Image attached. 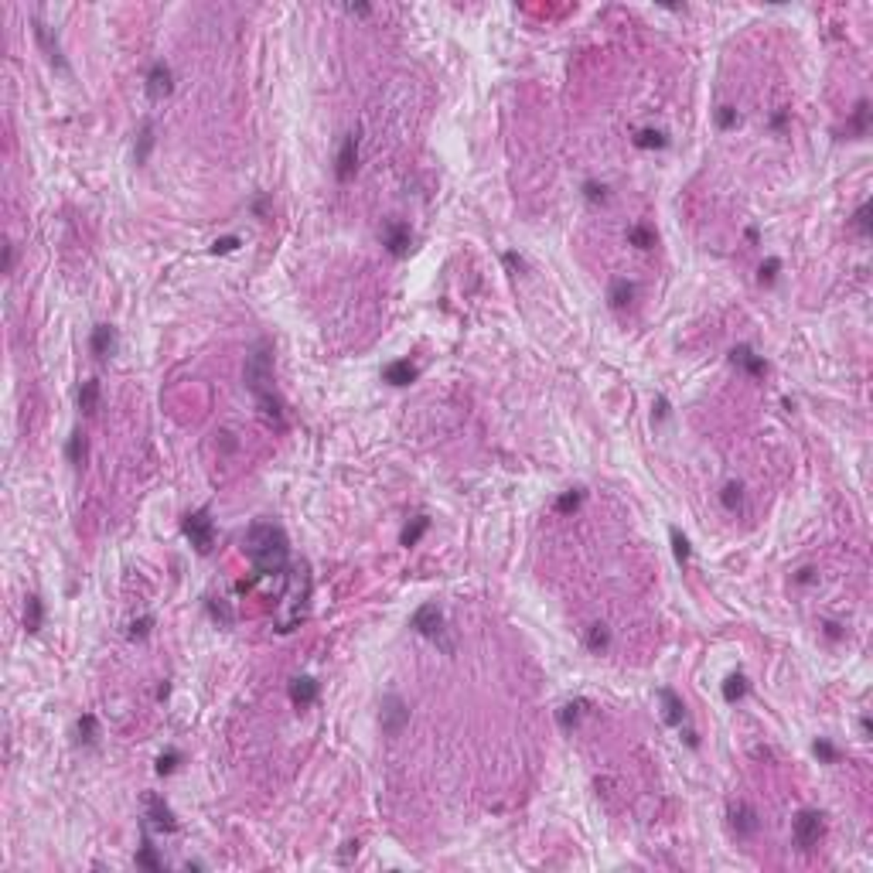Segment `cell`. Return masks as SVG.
<instances>
[{"mask_svg":"<svg viewBox=\"0 0 873 873\" xmlns=\"http://www.w3.org/2000/svg\"><path fill=\"white\" fill-rule=\"evenodd\" d=\"M590 703L587 699H573V703H563L560 710H556V723H560L563 730H573L577 723H580V717H583V710H587Z\"/></svg>","mask_w":873,"mask_h":873,"instance_id":"cell-22","label":"cell"},{"mask_svg":"<svg viewBox=\"0 0 873 873\" xmlns=\"http://www.w3.org/2000/svg\"><path fill=\"white\" fill-rule=\"evenodd\" d=\"M136 867H140V870H164V860L157 856V850L151 846L147 836H143V846L136 850Z\"/></svg>","mask_w":873,"mask_h":873,"instance_id":"cell-31","label":"cell"},{"mask_svg":"<svg viewBox=\"0 0 873 873\" xmlns=\"http://www.w3.org/2000/svg\"><path fill=\"white\" fill-rule=\"evenodd\" d=\"M239 250V235H222V239H215L212 246H209V252L212 256H229V252Z\"/></svg>","mask_w":873,"mask_h":873,"instance_id":"cell-41","label":"cell"},{"mask_svg":"<svg viewBox=\"0 0 873 873\" xmlns=\"http://www.w3.org/2000/svg\"><path fill=\"white\" fill-rule=\"evenodd\" d=\"M628 242H631L635 250H652V246H655V233H652L648 225H631V229H628Z\"/></svg>","mask_w":873,"mask_h":873,"instance_id":"cell-36","label":"cell"},{"mask_svg":"<svg viewBox=\"0 0 873 873\" xmlns=\"http://www.w3.org/2000/svg\"><path fill=\"white\" fill-rule=\"evenodd\" d=\"M119 348V334L113 324H96L93 328V334H89V351L96 355L99 362H106V358H113Z\"/></svg>","mask_w":873,"mask_h":873,"instance_id":"cell-14","label":"cell"},{"mask_svg":"<svg viewBox=\"0 0 873 873\" xmlns=\"http://www.w3.org/2000/svg\"><path fill=\"white\" fill-rule=\"evenodd\" d=\"M812 580H815V570H812V566H802V570H798V577H795V583H802V587H805V583H812Z\"/></svg>","mask_w":873,"mask_h":873,"instance_id":"cell-51","label":"cell"},{"mask_svg":"<svg viewBox=\"0 0 873 873\" xmlns=\"http://www.w3.org/2000/svg\"><path fill=\"white\" fill-rule=\"evenodd\" d=\"M154 151V119H143L140 123V134H136V147H134V164H147V157Z\"/></svg>","mask_w":873,"mask_h":873,"instance_id":"cell-20","label":"cell"},{"mask_svg":"<svg viewBox=\"0 0 873 873\" xmlns=\"http://www.w3.org/2000/svg\"><path fill=\"white\" fill-rule=\"evenodd\" d=\"M31 24H35V38H38L41 52H45V59L52 61V65H55L59 72H65V76H69V61H65V55H61V45H59V38L52 35V28H48V24H45L41 18H35Z\"/></svg>","mask_w":873,"mask_h":873,"instance_id":"cell-12","label":"cell"},{"mask_svg":"<svg viewBox=\"0 0 873 873\" xmlns=\"http://www.w3.org/2000/svg\"><path fill=\"white\" fill-rule=\"evenodd\" d=\"M242 549L259 577H283L291 566V539L276 522H252Z\"/></svg>","mask_w":873,"mask_h":873,"instance_id":"cell-1","label":"cell"},{"mask_svg":"<svg viewBox=\"0 0 873 873\" xmlns=\"http://www.w3.org/2000/svg\"><path fill=\"white\" fill-rule=\"evenodd\" d=\"M720 505H723L727 512H737L740 505H744V485H740V481H727L723 491H720Z\"/></svg>","mask_w":873,"mask_h":873,"instance_id":"cell-33","label":"cell"},{"mask_svg":"<svg viewBox=\"0 0 873 873\" xmlns=\"http://www.w3.org/2000/svg\"><path fill=\"white\" fill-rule=\"evenodd\" d=\"M669 543H672V556H676V563L679 566H689V560H693V546H689V539H686V532H679L676 525L669 529Z\"/></svg>","mask_w":873,"mask_h":873,"instance_id":"cell-27","label":"cell"},{"mask_svg":"<svg viewBox=\"0 0 873 873\" xmlns=\"http://www.w3.org/2000/svg\"><path fill=\"white\" fill-rule=\"evenodd\" d=\"M812 751H815V757L822 761V764H839V751H836V744L833 740H826V737H819L812 744Z\"/></svg>","mask_w":873,"mask_h":873,"instance_id":"cell-37","label":"cell"},{"mask_svg":"<svg viewBox=\"0 0 873 873\" xmlns=\"http://www.w3.org/2000/svg\"><path fill=\"white\" fill-rule=\"evenodd\" d=\"M682 737H686V744H689L693 751L699 747V734H696V730H689V727H686V730H682Z\"/></svg>","mask_w":873,"mask_h":873,"instance_id":"cell-54","label":"cell"},{"mask_svg":"<svg viewBox=\"0 0 873 873\" xmlns=\"http://www.w3.org/2000/svg\"><path fill=\"white\" fill-rule=\"evenodd\" d=\"M252 212L263 218V215H266V198H256V201H252Z\"/></svg>","mask_w":873,"mask_h":873,"instance_id":"cell-55","label":"cell"},{"mask_svg":"<svg viewBox=\"0 0 873 873\" xmlns=\"http://www.w3.org/2000/svg\"><path fill=\"white\" fill-rule=\"evenodd\" d=\"M171 89H175V72H171V65H168V61H154V65L147 69V96H151V102H160L164 96H171Z\"/></svg>","mask_w":873,"mask_h":873,"instance_id":"cell-13","label":"cell"},{"mask_svg":"<svg viewBox=\"0 0 873 873\" xmlns=\"http://www.w3.org/2000/svg\"><path fill=\"white\" fill-rule=\"evenodd\" d=\"M785 123H788V110H778L775 117H771V130H775V134H781V130H785Z\"/></svg>","mask_w":873,"mask_h":873,"instance_id":"cell-48","label":"cell"},{"mask_svg":"<svg viewBox=\"0 0 873 873\" xmlns=\"http://www.w3.org/2000/svg\"><path fill=\"white\" fill-rule=\"evenodd\" d=\"M287 604L280 607V614H276V631L280 635H291L297 624L307 618V607H311V590H314V580H311V570L307 566H300V570H293V577L287 580Z\"/></svg>","mask_w":873,"mask_h":873,"instance_id":"cell-3","label":"cell"},{"mask_svg":"<svg viewBox=\"0 0 873 873\" xmlns=\"http://www.w3.org/2000/svg\"><path fill=\"white\" fill-rule=\"evenodd\" d=\"M205 607H209V614H212V621L218 624V628H233V624H235V611H233V604L225 601V597H209V601H205Z\"/></svg>","mask_w":873,"mask_h":873,"instance_id":"cell-23","label":"cell"},{"mask_svg":"<svg viewBox=\"0 0 873 873\" xmlns=\"http://www.w3.org/2000/svg\"><path fill=\"white\" fill-rule=\"evenodd\" d=\"M246 389L256 396L263 420L273 423L276 430H283V403L273 389V345L270 341H256L246 355V369H242Z\"/></svg>","mask_w":873,"mask_h":873,"instance_id":"cell-2","label":"cell"},{"mask_svg":"<svg viewBox=\"0 0 873 873\" xmlns=\"http://www.w3.org/2000/svg\"><path fill=\"white\" fill-rule=\"evenodd\" d=\"M583 198L590 205H604L607 201V184H601V181H583Z\"/></svg>","mask_w":873,"mask_h":873,"instance_id":"cell-38","label":"cell"},{"mask_svg":"<svg viewBox=\"0 0 873 873\" xmlns=\"http://www.w3.org/2000/svg\"><path fill=\"white\" fill-rule=\"evenodd\" d=\"M580 505H583V491H580V488H570V491H563L560 498H556V505H553V508H556L560 515H573Z\"/></svg>","mask_w":873,"mask_h":873,"instance_id":"cell-35","label":"cell"},{"mask_svg":"<svg viewBox=\"0 0 873 873\" xmlns=\"http://www.w3.org/2000/svg\"><path fill=\"white\" fill-rule=\"evenodd\" d=\"M502 263H505V266H508V270H512V273H525V270H529V263H525V259H522V256H519V252H505V256H502Z\"/></svg>","mask_w":873,"mask_h":873,"instance_id":"cell-45","label":"cell"},{"mask_svg":"<svg viewBox=\"0 0 873 873\" xmlns=\"http://www.w3.org/2000/svg\"><path fill=\"white\" fill-rule=\"evenodd\" d=\"M99 406V379H86L82 386H78V409L86 413V416H93Z\"/></svg>","mask_w":873,"mask_h":873,"instance_id":"cell-25","label":"cell"},{"mask_svg":"<svg viewBox=\"0 0 873 873\" xmlns=\"http://www.w3.org/2000/svg\"><path fill=\"white\" fill-rule=\"evenodd\" d=\"M406 723H409V706L403 703V696H396V693L382 696V703H379V727H382V734L386 737H399L406 730Z\"/></svg>","mask_w":873,"mask_h":873,"instance_id":"cell-7","label":"cell"},{"mask_svg":"<svg viewBox=\"0 0 873 873\" xmlns=\"http://www.w3.org/2000/svg\"><path fill=\"white\" fill-rule=\"evenodd\" d=\"M583 641H587V648H590V652H597V655H601V652H607V648H611V628H607V624H590V628H587V638H583Z\"/></svg>","mask_w":873,"mask_h":873,"instance_id":"cell-28","label":"cell"},{"mask_svg":"<svg viewBox=\"0 0 873 873\" xmlns=\"http://www.w3.org/2000/svg\"><path fill=\"white\" fill-rule=\"evenodd\" d=\"M635 147H638V151H665V147H669V136H665V130L645 127V130L635 134Z\"/></svg>","mask_w":873,"mask_h":873,"instance_id":"cell-24","label":"cell"},{"mask_svg":"<svg viewBox=\"0 0 873 873\" xmlns=\"http://www.w3.org/2000/svg\"><path fill=\"white\" fill-rule=\"evenodd\" d=\"M14 270V242H4V273Z\"/></svg>","mask_w":873,"mask_h":873,"instance_id":"cell-47","label":"cell"},{"mask_svg":"<svg viewBox=\"0 0 873 873\" xmlns=\"http://www.w3.org/2000/svg\"><path fill=\"white\" fill-rule=\"evenodd\" d=\"M41 624H45V601L38 594H28V601H24V631L38 635Z\"/></svg>","mask_w":873,"mask_h":873,"instance_id":"cell-19","label":"cell"},{"mask_svg":"<svg viewBox=\"0 0 873 873\" xmlns=\"http://www.w3.org/2000/svg\"><path fill=\"white\" fill-rule=\"evenodd\" d=\"M345 11H348V14H358V18H369L372 14L369 4H345Z\"/></svg>","mask_w":873,"mask_h":873,"instance_id":"cell-50","label":"cell"},{"mask_svg":"<svg viewBox=\"0 0 873 873\" xmlns=\"http://www.w3.org/2000/svg\"><path fill=\"white\" fill-rule=\"evenodd\" d=\"M737 123H740V117H737V110H734V106H720V110H717V127H720V130H734Z\"/></svg>","mask_w":873,"mask_h":873,"instance_id":"cell-43","label":"cell"},{"mask_svg":"<svg viewBox=\"0 0 873 873\" xmlns=\"http://www.w3.org/2000/svg\"><path fill=\"white\" fill-rule=\"evenodd\" d=\"M826 638H829V641L843 638V631H839V624H836V621H826Z\"/></svg>","mask_w":873,"mask_h":873,"instance_id":"cell-53","label":"cell"},{"mask_svg":"<svg viewBox=\"0 0 873 873\" xmlns=\"http://www.w3.org/2000/svg\"><path fill=\"white\" fill-rule=\"evenodd\" d=\"M181 529H184V536L192 539V546L205 556V553H212L215 546V522H212V512L209 508H198V512H188L184 515V522H181Z\"/></svg>","mask_w":873,"mask_h":873,"instance_id":"cell-5","label":"cell"},{"mask_svg":"<svg viewBox=\"0 0 873 873\" xmlns=\"http://www.w3.org/2000/svg\"><path fill=\"white\" fill-rule=\"evenodd\" d=\"M86 454H89L86 433H82V430H76V433L69 437V444H65V457H69V464H72V467H82V464H86Z\"/></svg>","mask_w":873,"mask_h":873,"instance_id":"cell-26","label":"cell"},{"mask_svg":"<svg viewBox=\"0 0 873 873\" xmlns=\"http://www.w3.org/2000/svg\"><path fill=\"white\" fill-rule=\"evenodd\" d=\"M853 225H856V233L863 235V239L870 235V205H867V201H863V205L856 209V215H853Z\"/></svg>","mask_w":873,"mask_h":873,"instance_id":"cell-44","label":"cell"},{"mask_svg":"<svg viewBox=\"0 0 873 873\" xmlns=\"http://www.w3.org/2000/svg\"><path fill=\"white\" fill-rule=\"evenodd\" d=\"M860 734H863V737H870V717L860 720Z\"/></svg>","mask_w":873,"mask_h":873,"instance_id":"cell-56","label":"cell"},{"mask_svg":"<svg viewBox=\"0 0 873 873\" xmlns=\"http://www.w3.org/2000/svg\"><path fill=\"white\" fill-rule=\"evenodd\" d=\"M351 856H358V839H351V843H345V850L338 853V860H341V863H348Z\"/></svg>","mask_w":873,"mask_h":873,"instance_id":"cell-49","label":"cell"},{"mask_svg":"<svg viewBox=\"0 0 873 873\" xmlns=\"http://www.w3.org/2000/svg\"><path fill=\"white\" fill-rule=\"evenodd\" d=\"M730 362H734L737 369H744L747 375H754V379L768 375V362H764L761 355H754V348H751V345H737V348H730Z\"/></svg>","mask_w":873,"mask_h":873,"instance_id":"cell-15","label":"cell"},{"mask_svg":"<svg viewBox=\"0 0 873 873\" xmlns=\"http://www.w3.org/2000/svg\"><path fill=\"white\" fill-rule=\"evenodd\" d=\"M822 833H826V815L819 812V809H802L795 815V822H792V836H795L798 850H805V853L819 846Z\"/></svg>","mask_w":873,"mask_h":873,"instance_id":"cell-6","label":"cell"},{"mask_svg":"<svg viewBox=\"0 0 873 873\" xmlns=\"http://www.w3.org/2000/svg\"><path fill=\"white\" fill-rule=\"evenodd\" d=\"M635 291H638V287H635L631 280H614V283L607 287V304H611L614 311H624V307L635 300Z\"/></svg>","mask_w":873,"mask_h":873,"instance_id":"cell-21","label":"cell"},{"mask_svg":"<svg viewBox=\"0 0 873 873\" xmlns=\"http://www.w3.org/2000/svg\"><path fill=\"white\" fill-rule=\"evenodd\" d=\"M355 171H358V130H351V134H345V140H341V151H338V157H334V177L345 184V181H351L355 177Z\"/></svg>","mask_w":873,"mask_h":873,"instance_id":"cell-10","label":"cell"},{"mask_svg":"<svg viewBox=\"0 0 873 873\" xmlns=\"http://www.w3.org/2000/svg\"><path fill=\"white\" fill-rule=\"evenodd\" d=\"M727 822H730V829H734L737 839H751L761 829V819H757V812L747 802H730L727 805Z\"/></svg>","mask_w":873,"mask_h":873,"instance_id":"cell-9","label":"cell"},{"mask_svg":"<svg viewBox=\"0 0 873 873\" xmlns=\"http://www.w3.org/2000/svg\"><path fill=\"white\" fill-rule=\"evenodd\" d=\"M151 628H154V614H140V618H134L130 621V638H147L151 635Z\"/></svg>","mask_w":873,"mask_h":873,"instance_id":"cell-40","label":"cell"},{"mask_svg":"<svg viewBox=\"0 0 873 873\" xmlns=\"http://www.w3.org/2000/svg\"><path fill=\"white\" fill-rule=\"evenodd\" d=\"M409 628H413L416 635H423L427 641H433V645H440L447 655L454 652V645L444 638V611H440L437 604H423V607H416V611H413V618H409Z\"/></svg>","mask_w":873,"mask_h":873,"instance_id":"cell-4","label":"cell"},{"mask_svg":"<svg viewBox=\"0 0 873 873\" xmlns=\"http://www.w3.org/2000/svg\"><path fill=\"white\" fill-rule=\"evenodd\" d=\"M291 703L297 706V710L314 706V703H317V682H314L311 676H297V679H291Z\"/></svg>","mask_w":873,"mask_h":873,"instance_id":"cell-18","label":"cell"},{"mask_svg":"<svg viewBox=\"0 0 873 873\" xmlns=\"http://www.w3.org/2000/svg\"><path fill=\"white\" fill-rule=\"evenodd\" d=\"M177 764H181V751H164L157 757V775H171Z\"/></svg>","mask_w":873,"mask_h":873,"instance_id":"cell-42","label":"cell"},{"mask_svg":"<svg viewBox=\"0 0 873 873\" xmlns=\"http://www.w3.org/2000/svg\"><path fill=\"white\" fill-rule=\"evenodd\" d=\"M168 693H171V686H168V682H164V686H160V689H157V699H160V703H164V699H168Z\"/></svg>","mask_w":873,"mask_h":873,"instance_id":"cell-57","label":"cell"},{"mask_svg":"<svg viewBox=\"0 0 873 873\" xmlns=\"http://www.w3.org/2000/svg\"><path fill=\"white\" fill-rule=\"evenodd\" d=\"M778 270H781V259H778V256H771V259H764V263H761V273H757V280H761L764 287H771V283L778 280Z\"/></svg>","mask_w":873,"mask_h":873,"instance_id":"cell-39","label":"cell"},{"mask_svg":"<svg viewBox=\"0 0 873 873\" xmlns=\"http://www.w3.org/2000/svg\"><path fill=\"white\" fill-rule=\"evenodd\" d=\"M744 696H747V676H744V672L727 676V679H723V699H727V703H740Z\"/></svg>","mask_w":873,"mask_h":873,"instance_id":"cell-30","label":"cell"},{"mask_svg":"<svg viewBox=\"0 0 873 873\" xmlns=\"http://www.w3.org/2000/svg\"><path fill=\"white\" fill-rule=\"evenodd\" d=\"M659 699H662V720H665L669 727H682V723H686V703L679 699V693L669 689V686H662Z\"/></svg>","mask_w":873,"mask_h":873,"instance_id":"cell-16","label":"cell"},{"mask_svg":"<svg viewBox=\"0 0 873 873\" xmlns=\"http://www.w3.org/2000/svg\"><path fill=\"white\" fill-rule=\"evenodd\" d=\"M427 529H430V519H427V515H416V519H413V522L399 532V543H403V546H416L420 539H423V532H427Z\"/></svg>","mask_w":873,"mask_h":873,"instance_id":"cell-32","label":"cell"},{"mask_svg":"<svg viewBox=\"0 0 873 873\" xmlns=\"http://www.w3.org/2000/svg\"><path fill=\"white\" fill-rule=\"evenodd\" d=\"M215 437H218L215 444H222V450H225V454H233L235 447H239V444H235V437H233V433H229V430H218Z\"/></svg>","mask_w":873,"mask_h":873,"instance_id":"cell-46","label":"cell"},{"mask_svg":"<svg viewBox=\"0 0 873 873\" xmlns=\"http://www.w3.org/2000/svg\"><path fill=\"white\" fill-rule=\"evenodd\" d=\"M382 246L389 250V256L403 259V256L409 252V246H413V233H409L406 222H399V218H389L386 225H382Z\"/></svg>","mask_w":873,"mask_h":873,"instance_id":"cell-11","label":"cell"},{"mask_svg":"<svg viewBox=\"0 0 873 873\" xmlns=\"http://www.w3.org/2000/svg\"><path fill=\"white\" fill-rule=\"evenodd\" d=\"M416 375H420V369H416L409 358H396V362H389L386 369H382V382L403 389V386H409V382H416Z\"/></svg>","mask_w":873,"mask_h":873,"instance_id":"cell-17","label":"cell"},{"mask_svg":"<svg viewBox=\"0 0 873 873\" xmlns=\"http://www.w3.org/2000/svg\"><path fill=\"white\" fill-rule=\"evenodd\" d=\"M143 822L154 826V829H160V833H177V819H175V812H171V805H168L160 795H154V792L143 798Z\"/></svg>","mask_w":873,"mask_h":873,"instance_id":"cell-8","label":"cell"},{"mask_svg":"<svg viewBox=\"0 0 873 873\" xmlns=\"http://www.w3.org/2000/svg\"><path fill=\"white\" fill-rule=\"evenodd\" d=\"M76 734H78V744H96L99 737V720L93 717V713H82L76 723Z\"/></svg>","mask_w":873,"mask_h":873,"instance_id":"cell-34","label":"cell"},{"mask_svg":"<svg viewBox=\"0 0 873 873\" xmlns=\"http://www.w3.org/2000/svg\"><path fill=\"white\" fill-rule=\"evenodd\" d=\"M665 416H669V399L659 396V399H655V420H665Z\"/></svg>","mask_w":873,"mask_h":873,"instance_id":"cell-52","label":"cell"},{"mask_svg":"<svg viewBox=\"0 0 873 873\" xmlns=\"http://www.w3.org/2000/svg\"><path fill=\"white\" fill-rule=\"evenodd\" d=\"M867 127H870V102L867 99H860L853 110V117H850V123H846V134L853 136H863L867 134Z\"/></svg>","mask_w":873,"mask_h":873,"instance_id":"cell-29","label":"cell"}]
</instances>
